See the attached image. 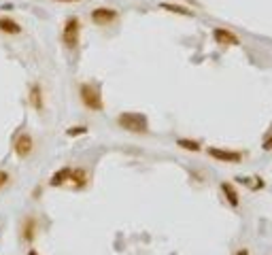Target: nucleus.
<instances>
[{"label":"nucleus","mask_w":272,"mask_h":255,"mask_svg":"<svg viewBox=\"0 0 272 255\" xmlns=\"http://www.w3.org/2000/svg\"><path fill=\"white\" fill-rule=\"evenodd\" d=\"M117 125L121 130L130 132V134H147L149 132V119L147 115L136 111H128V113H119L117 115Z\"/></svg>","instance_id":"obj_1"},{"label":"nucleus","mask_w":272,"mask_h":255,"mask_svg":"<svg viewBox=\"0 0 272 255\" xmlns=\"http://www.w3.org/2000/svg\"><path fill=\"white\" fill-rule=\"evenodd\" d=\"M79 100L90 111H102L104 109L102 92H100V88L96 83H81L79 85Z\"/></svg>","instance_id":"obj_2"},{"label":"nucleus","mask_w":272,"mask_h":255,"mask_svg":"<svg viewBox=\"0 0 272 255\" xmlns=\"http://www.w3.org/2000/svg\"><path fill=\"white\" fill-rule=\"evenodd\" d=\"M79 38H81V19L77 15H73L62 26V45L68 51H75L79 47Z\"/></svg>","instance_id":"obj_3"},{"label":"nucleus","mask_w":272,"mask_h":255,"mask_svg":"<svg viewBox=\"0 0 272 255\" xmlns=\"http://www.w3.org/2000/svg\"><path fill=\"white\" fill-rule=\"evenodd\" d=\"M117 17H119V13L115 9H109V7H98L90 13V19L96 26H111V24L117 22Z\"/></svg>","instance_id":"obj_4"},{"label":"nucleus","mask_w":272,"mask_h":255,"mask_svg":"<svg viewBox=\"0 0 272 255\" xmlns=\"http://www.w3.org/2000/svg\"><path fill=\"white\" fill-rule=\"evenodd\" d=\"M206 153L211 155L213 160L217 162H225V164H238L242 162V153L234 151V149H221V147H208Z\"/></svg>","instance_id":"obj_5"},{"label":"nucleus","mask_w":272,"mask_h":255,"mask_svg":"<svg viewBox=\"0 0 272 255\" xmlns=\"http://www.w3.org/2000/svg\"><path fill=\"white\" fill-rule=\"evenodd\" d=\"M13 151H15L17 158H30L32 151H34V138L28 134V132H22L17 138H15V143H13Z\"/></svg>","instance_id":"obj_6"},{"label":"nucleus","mask_w":272,"mask_h":255,"mask_svg":"<svg viewBox=\"0 0 272 255\" xmlns=\"http://www.w3.org/2000/svg\"><path fill=\"white\" fill-rule=\"evenodd\" d=\"M213 38H215L217 45H223V47H236V45H240L238 34H234L232 30H227V28H215V30H213Z\"/></svg>","instance_id":"obj_7"},{"label":"nucleus","mask_w":272,"mask_h":255,"mask_svg":"<svg viewBox=\"0 0 272 255\" xmlns=\"http://www.w3.org/2000/svg\"><path fill=\"white\" fill-rule=\"evenodd\" d=\"M28 102H30V107L36 113H43V109H45V94H43L40 83H30V88H28Z\"/></svg>","instance_id":"obj_8"},{"label":"nucleus","mask_w":272,"mask_h":255,"mask_svg":"<svg viewBox=\"0 0 272 255\" xmlns=\"http://www.w3.org/2000/svg\"><path fill=\"white\" fill-rule=\"evenodd\" d=\"M24 32V28L19 22H15L9 15H0V34H7V36H19Z\"/></svg>","instance_id":"obj_9"},{"label":"nucleus","mask_w":272,"mask_h":255,"mask_svg":"<svg viewBox=\"0 0 272 255\" xmlns=\"http://www.w3.org/2000/svg\"><path fill=\"white\" fill-rule=\"evenodd\" d=\"M36 234H38V221L34 217H26L22 221V240H26V243H34Z\"/></svg>","instance_id":"obj_10"},{"label":"nucleus","mask_w":272,"mask_h":255,"mask_svg":"<svg viewBox=\"0 0 272 255\" xmlns=\"http://www.w3.org/2000/svg\"><path fill=\"white\" fill-rule=\"evenodd\" d=\"M219 187H221V194H223V198L227 200V204H230L232 208H238V206H240V196H238V189L232 185L230 181H223Z\"/></svg>","instance_id":"obj_11"},{"label":"nucleus","mask_w":272,"mask_h":255,"mask_svg":"<svg viewBox=\"0 0 272 255\" xmlns=\"http://www.w3.org/2000/svg\"><path fill=\"white\" fill-rule=\"evenodd\" d=\"M70 175H73V168H70V166L60 168L58 173L51 175L49 185H51V187H64V185H68V183H70Z\"/></svg>","instance_id":"obj_12"},{"label":"nucleus","mask_w":272,"mask_h":255,"mask_svg":"<svg viewBox=\"0 0 272 255\" xmlns=\"http://www.w3.org/2000/svg\"><path fill=\"white\" fill-rule=\"evenodd\" d=\"M90 183V175L85 168H73V175H70V183L68 185H73L75 189H85Z\"/></svg>","instance_id":"obj_13"},{"label":"nucleus","mask_w":272,"mask_h":255,"mask_svg":"<svg viewBox=\"0 0 272 255\" xmlns=\"http://www.w3.org/2000/svg\"><path fill=\"white\" fill-rule=\"evenodd\" d=\"M164 11H170V13H177V15H183V17H192V11L187 7H181V5H170V3H162L160 5Z\"/></svg>","instance_id":"obj_14"},{"label":"nucleus","mask_w":272,"mask_h":255,"mask_svg":"<svg viewBox=\"0 0 272 255\" xmlns=\"http://www.w3.org/2000/svg\"><path fill=\"white\" fill-rule=\"evenodd\" d=\"M177 145H179L181 149H185V151H192V153H198L200 149H202L198 140H192V138H179Z\"/></svg>","instance_id":"obj_15"},{"label":"nucleus","mask_w":272,"mask_h":255,"mask_svg":"<svg viewBox=\"0 0 272 255\" xmlns=\"http://www.w3.org/2000/svg\"><path fill=\"white\" fill-rule=\"evenodd\" d=\"M68 136H81V134H88V128L85 125H77V128H68L66 130Z\"/></svg>","instance_id":"obj_16"},{"label":"nucleus","mask_w":272,"mask_h":255,"mask_svg":"<svg viewBox=\"0 0 272 255\" xmlns=\"http://www.w3.org/2000/svg\"><path fill=\"white\" fill-rule=\"evenodd\" d=\"M9 181H11V175L7 173V170H0V189L7 187V185H9Z\"/></svg>","instance_id":"obj_17"},{"label":"nucleus","mask_w":272,"mask_h":255,"mask_svg":"<svg viewBox=\"0 0 272 255\" xmlns=\"http://www.w3.org/2000/svg\"><path fill=\"white\" fill-rule=\"evenodd\" d=\"M264 151H272V134L264 140Z\"/></svg>","instance_id":"obj_18"},{"label":"nucleus","mask_w":272,"mask_h":255,"mask_svg":"<svg viewBox=\"0 0 272 255\" xmlns=\"http://www.w3.org/2000/svg\"><path fill=\"white\" fill-rule=\"evenodd\" d=\"M234 255H249V249H240V251H236Z\"/></svg>","instance_id":"obj_19"},{"label":"nucleus","mask_w":272,"mask_h":255,"mask_svg":"<svg viewBox=\"0 0 272 255\" xmlns=\"http://www.w3.org/2000/svg\"><path fill=\"white\" fill-rule=\"evenodd\" d=\"M53 3H79V0H53Z\"/></svg>","instance_id":"obj_20"},{"label":"nucleus","mask_w":272,"mask_h":255,"mask_svg":"<svg viewBox=\"0 0 272 255\" xmlns=\"http://www.w3.org/2000/svg\"><path fill=\"white\" fill-rule=\"evenodd\" d=\"M28 255H40V253L36 249H30V251H28Z\"/></svg>","instance_id":"obj_21"}]
</instances>
